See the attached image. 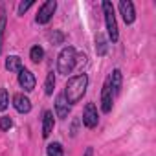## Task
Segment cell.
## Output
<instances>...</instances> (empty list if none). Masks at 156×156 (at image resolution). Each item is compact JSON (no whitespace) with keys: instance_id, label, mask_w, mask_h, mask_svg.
Listing matches in <instances>:
<instances>
[{"instance_id":"6da1fadb","label":"cell","mask_w":156,"mask_h":156,"mask_svg":"<svg viewBox=\"0 0 156 156\" xmlns=\"http://www.w3.org/2000/svg\"><path fill=\"white\" fill-rule=\"evenodd\" d=\"M87 88H88V75L87 73H79V75L70 77V79L66 81V85H64V90H62L68 105L73 107V105L79 103L85 98Z\"/></svg>"},{"instance_id":"7a4b0ae2","label":"cell","mask_w":156,"mask_h":156,"mask_svg":"<svg viewBox=\"0 0 156 156\" xmlns=\"http://www.w3.org/2000/svg\"><path fill=\"white\" fill-rule=\"evenodd\" d=\"M101 9H103V17H105V26H107V35H108V42L116 44L119 41V30H118V22H116V11L110 0H103L101 2Z\"/></svg>"},{"instance_id":"3957f363","label":"cell","mask_w":156,"mask_h":156,"mask_svg":"<svg viewBox=\"0 0 156 156\" xmlns=\"http://www.w3.org/2000/svg\"><path fill=\"white\" fill-rule=\"evenodd\" d=\"M75 64H77V51H75V48L73 46H64L59 51V55H57V72L61 75H68V73L73 72Z\"/></svg>"},{"instance_id":"277c9868","label":"cell","mask_w":156,"mask_h":156,"mask_svg":"<svg viewBox=\"0 0 156 156\" xmlns=\"http://www.w3.org/2000/svg\"><path fill=\"white\" fill-rule=\"evenodd\" d=\"M55 11H57V2H55V0H46L44 4L39 6V11H37V15H35V22L41 24V26L48 24V22L53 19Z\"/></svg>"},{"instance_id":"5b68a950","label":"cell","mask_w":156,"mask_h":156,"mask_svg":"<svg viewBox=\"0 0 156 156\" xmlns=\"http://www.w3.org/2000/svg\"><path fill=\"white\" fill-rule=\"evenodd\" d=\"M83 125L87 129H96L99 125V112H98V107L94 103H87L85 105V110H83V118H81Z\"/></svg>"},{"instance_id":"8992f818","label":"cell","mask_w":156,"mask_h":156,"mask_svg":"<svg viewBox=\"0 0 156 156\" xmlns=\"http://www.w3.org/2000/svg\"><path fill=\"white\" fill-rule=\"evenodd\" d=\"M112 107H114V94H112V88L108 83V77H107L103 87H101V110H103V114H110Z\"/></svg>"},{"instance_id":"52a82bcc","label":"cell","mask_w":156,"mask_h":156,"mask_svg":"<svg viewBox=\"0 0 156 156\" xmlns=\"http://www.w3.org/2000/svg\"><path fill=\"white\" fill-rule=\"evenodd\" d=\"M19 85L20 88H24V92H33L35 87H37V77L31 70L28 68H22L19 72Z\"/></svg>"},{"instance_id":"ba28073f","label":"cell","mask_w":156,"mask_h":156,"mask_svg":"<svg viewBox=\"0 0 156 156\" xmlns=\"http://www.w3.org/2000/svg\"><path fill=\"white\" fill-rule=\"evenodd\" d=\"M118 8H119V15H121L123 22L127 26H132L136 22V8H134V4L130 0H121Z\"/></svg>"},{"instance_id":"9c48e42d","label":"cell","mask_w":156,"mask_h":156,"mask_svg":"<svg viewBox=\"0 0 156 156\" xmlns=\"http://www.w3.org/2000/svg\"><path fill=\"white\" fill-rule=\"evenodd\" d=\"M11 105L15 107V110L19 114H30L31 112V101L26 94H15L11 99Z\"/></svg>"},{"instance_id":"30bf717a","label":"cell","mask_w":156,"mask_h":156,"mask_svg":"<svg viewBox=\"0 0 156 156\" xmlns=\"http://www.w3.org/2000/svg\"><path fill=\"white\" fill-rule=\"evenodd\" d=\"M70 110H72V107L68 105V101H66L64 94L61 92V94L55 98V116H57L59 119H66V118H68V114H70Z\"/></svg>"},{"instance_id":"8fae6325","label":"cell","mask_w":156,"mask_h":156,"mask_svg":"<svg viewBox=\"0 0 156 156\" xmlns=\"http://www.w3.org/2000/svg\"><path fill=\"white\" fill-rule=\"evenodd\" d=\"M55 129V116L51 110H44L42 112V138H50L51 132Z\"/></svg>"},{"instance_id":"7c38bea8","label":"cell","mask_w":156,"mask_h":156,"mask_svg":"<svg viewBox=\"0 0 156 156\" xmlns=\"http://www.w3.org/2000/svg\"><path fill=\"white\" fill-rule=\"evenodd\" d=\"M108 83H110V88H112L114 98L119 96V92H121V85H123V73H121L119 68H114V70H112V73L108 75Z\"/></svg>"},{"instance_id":"4fadbf2b","label":"cell","mask_w":156,"mask_h":156,"mask_svg":"<svg viewBox=\"0 0 156 156\" xmlns=\"http://www.w3.org/2000/svg\"><path fill=\"white\" fill-rule=\"evenodd\" d=\"M4 66H6V70L8 72H20L22 68H24V64H22V59L19 57V55H8L6 57V62H4Z\"/></svg>"},{"instance_id":"5bb4252c","label":"cell","mask_w":156,"mask_h":156,"mask_svg":"<svg viewBox=\"0 0 156 156\" xmlns=\"http://www.w3.org/2000/svg\"><path fill=\"white\" fill-rule=\"evenodd\" d=\"M107 51H108V39H105V35L98 31V35H96V53H98V57H103V55H107Z\"/></svg>"},{"instance_id":"9a60e30c","label":"cell","mask_w":156,"mask_h":156,"mask_svg":"<svg viewBox=\"0 0 156 156\" xmlns=\"http://www.w3.org/2000/svg\"><path fill=\"white\" fill-rule=\"evenodd\" d=\"M46 156H64V149L59 141H51L46 145Z\"/></svg>"},{"instance_id":"2e32d148","label":"cell","mask_w":156,"mask_h":156,"mask_svg":"<svg viewBox=\"0 0 156 156\" xmlns=\"http://www.w3.org/2000/svg\"><path fill=\"white\" fill-rule=\"evenodd\" d=\"M30 59H31V62L39 64V62L44 59V48H42V46H39V44L31 46V50H30Z\"/></svg>"},{"instance_id":"e0dca14e","label":"cell","mask_w":156,"mask_h":156,"mask_svg":"<svg viewBox=\"0 0 156 156\" xmlns=\"http://www.w3.org/2000/svg\"><path fill=\"white\" fill-rule=\"evenodd\" d=\"M6 26H8V17H6V9L2 8V11H0V55H2V46H4Z\"/></svg>"},{"instance_id":"ac0fdd59","label":"cell","mask_w":156,"mask_h":156,"mask_svg":"<svg viewBox=\"0 0 156 156\" xmlns=\"http://www.w3.org/2000/svg\"><path fill=\"white\" fill-rule=\"evenodd\" d=\"M55 83H57V79H55V73H53V72H50V73L46 75V81H44V94H46V96H53Z\"/></svg>"},{"instance_id":"d6986e66","label":"cell","mask_w":156,"mask_h":156,"mask_svg":"<svg viewBox=\"0 0 156 156\" xmlns=\"http://www.w3.org/2000/svg\"><path fill=\"white\" fill-rule=\"evenodd\" d=\"M9 107V92L6 88H0V112H6Z\"/></svg>"},{"instance_id":"ffe728a7","label":"cell","mask_w":156,"mask_h":156,"mask_svg":"<svg viewBox=\"0 0 156 156\" xmlns=\"http://www.w3.org/2000/svg\"><path fill=\"white\" fill-rule=\"evenodd\" d=\"M48 39H50V42H51L53 46H59V44L64 42V33H61L59 30H53V33L48 35Z\"/></svg>"},{"instance_id":"44dd1931","label":"cell","mask_w":156,"mask_h":156,"mask_svg":"<svg viewBox=\"0 0 156 156\" xmlns=\"http://www.w3.org/2000/svg\"><path fill=\"white\" fill-rule=\"evenodd\" d=\"M11 127H13V118L11 116H2V118H0V130L8 132Z\"/></svg>"},{"instance_id":"7402d4cb","label":"cell","mask_w":156,"mask_h":156,"mask_svg":"<svg viewBox=\"0 0 156 156\" xmlns=\"http://www.w3.org/2000/svg\"><path fill=\"white\" fill-rule=\"evenodd\" d=\"M31 6H33V0H28V2H20L19 8H17V15H24Z\"/></svg>"},{"instance_id":"603a6c76","label":"cell","mask_w":156,"mask_h":156,"mask_svg":"<svg viewBox=\"0 0 156 156\" xmlns=\"http://www.w3.org/2000/svg\"><path fill=\"white\" fill-rule=\"evenodd\" d=\"M94 154V149L92 147H87V151H85V156H92Z\"/></svg>"}]
</instances>
